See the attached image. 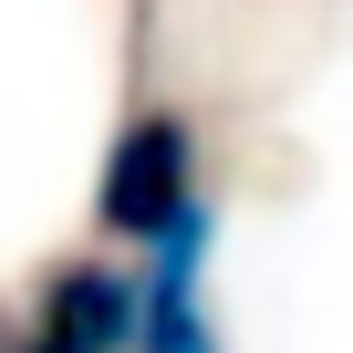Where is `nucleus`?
Wrapping results in <instances>:
<instances>
[{
    "mask_svg": "<svg viewBox=\"0 0 353 353\" xmlns=\"http://www.w3.org/2000/svg\"><path fill=\"white\" fill-rule=\"evenodd\" d=\"M176 208H198V125L156 104V114H135L114 135V156L94 176V219L114 239H156Z\"/></svg>",
    "mask_w": 353,
    "mask_h": 353,
    "instance_id": "nucleus-1",
    "label": "nucleus"
},
{
    "mask_svg": "<svg viewBox=\"0 0 353 353\" xmlns=\"http://www.w3.org/2000/svg\"><path fill=\"white\" fill-rule=\"evenodd\" d=\"M198 270H208V198L156 229V270L135 281V353H219Z\"/></svg>",
    "mask_w": 353,
    "mask_h": 353,
    "instance_id": "nucleus-2",
    "label": "nucleus"
},
{
    "mask_svg": "<svg viewBox=\"0 0 353 353\" xmlns=\"http://www.w3.org/2000/svg\"><path fill=\"white\" fill-rule=\"evenodd\" d=\"M32 343L42 353H135V281L104 260H63L32 301Z\"/></svg>",
    "mask_w": 353,
    "mask_h": 353,
    "instance_id": "nucleus-3",
    "label": "nucleus"
},
{
    "mask_svg": "<svg viewBox=\"0 0 353 353\" xmlns=\"http://www.w3.org/2000/svg\"><path fill=\"white\" fill-rule=\"evenodd\" d=\"M11 353H42V343H32V332H21V343H11Z\"/></svg>",
    "mask_w": 353,
    "mask_h": 353,
    "instance_id": "nucleus-4",
    "label": "nucleus"
}]
</instances>
